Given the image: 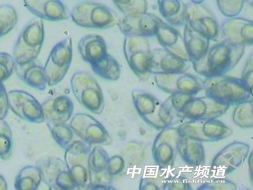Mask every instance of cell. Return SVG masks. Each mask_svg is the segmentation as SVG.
Masks as SVG:
<instances>
[{
  "label": "cell",
  "mask_w": 253,
  "mask_h": 190,
  "mask_svg": "<svg viewBox=\"0 0 253 190\" xmlns=\"http://www.w3.org/2000/svg\"><path fill=\"white\" fill-rule=\"evenodd\" d=\"M245 49L244 46L232 44L223 40L209 48L204 58L192 63V65L198 75L206 78L223 76L238 64Z\"/></svg>",
  "instance_id": "obj_1"
},
{
  "label": "cell",
  "mask_w": 253,
  "mask_h": 190,
  "mask_svg": "<svg viewBox=\"0 0 253 190\" xmlns=\"http://www.w3.org/2000/svg\"><path fill=\"white\" fill-rule=\"evenodd\" d=\"M165 102L176 116L189 120L217 119L230 107L208 96L197 97L195 95L173 94Z\"/></svg>",
  "instance_id": "obj_2"
},
{
  "label": "cell",
  "mask_w": 253,
  "mask_h": 190,
  "mask_svg": "<svg viewBox=\"0 0 253 190\" xmlns=\"http://www.w3.org/2000/svg\"><path fill=\"white\" fill-rule=\"evenodd\" d=\"M131 95L137 114L146 124L160 130L171 125L176 115L165 101L144 90H134Z\"/></svg>",
  "instance_id": "obj_3"
},
{
  "label": "cell",
  "mask_w": 253,
  "mask_h": 190,
  "mask_svg": "<svg viewBox=\"0 0 253 190\" xmlns=\"http://www.w3.org/2000/svg\"><path fill=\"white\" fill-rule=\"evenodd\" d=\"M204 90L208 97L229 106L253 100L252 93L241 78L225 75L206 78Z\"/></svg>",
  "instance_id": "obj_4"
},
{
  "label": "cell",
  "mask_w": 253,
  "mask_h": 190,
  "mask_svg": "<svg viewBox=\"0 0 253 190\" xmlns=\"http://www.w3.org/2000/svg\"><path fill=\"white\" fill-rule=\"evenodd\" d=\"M73 23L85 29H111L118 23V16L107 6L96 1H84L75 5L70 12Z\"/></svg>",
  "instance_id": "obj_5"
},
{
  "label": "cell",
  "mask_w": 253,
  "mask_h": 190,
  "mask_svg": "<svg viewBox=\"0 0 253 190\" xmlns=\"http://www.w3.org/2000/svg\"><path fill=\"white\" fill-rule=\"evenodd\" d=\"M45 39L43 20H32L20 33L13 49L12 57L17 65H23L37 60Z\"/></svg>",
  "instance_id": "obj_6"
},
{
  "label": "cell",
  "mask_w": 253,
  "mask_h": 190,
  "mask_svg": "<svg viewBox=\"0 0 253 190\" xmlns=\"http://www.w3.org/2000/svg\"><path fill=\"white\" fill-rule=\"evenodd\" d=\"M72 91L79 104L95 114L102 113L104 96L97 80L88 72L78 71L70 80Z\"/></svg>",
  "instance_id": "obj_7"
},
{
  "label": "cell",
  "mask_w": 253,
  "mask_h": 190,
  "mask_svg": "<svg viewBox=\"0 0 253 190\" xmlns=\"http://www.w3.org/2000/svg\"><path fill=\"white\" fill-rule=\"evenodd\" d=\"M91 145L83 140H75L65 150V161L77 189H88L90 185L89 154Z\"/></svg>",
  "instance_id": "obj_8"
},
{
  "label": "cell",
  "mask_w": 253,
  "mask_h": 190,
  "mask_svg": "<svg viewBox=\"0 0 253 190\" xmlns=\"http://www.w3.org/2000/svg\"><path fill=\"white\" fill-rule=\"evenodd\" d=\"M123 51L128 65L135 76L141 80H148L151 76L152 50L147 38L126 37Z\"/></svg>",
  "instance_id": "obj_9"
},
{
  "label": "cell",
  "mask_w": 253,
  "mask_h": 190,
  "mask_svg": "<svg viewBox=\"0 0 253 190\" xmlns=\"http://www.w3.org/2000/svg\"><path fill=\"white\" fill-rule=\"evenodd\" d=\"M179 136L201 142H217L233 135V130L217 119L189 120L177 127Z\"/></svg>",
  "instance_id": "obj_10"
},
{
  "label": "cell",
  "mask_w": 253,
  "mask_h": 190,
  "mask_svg": "<svg viewBox=\"0 0 253 190\" xmlns=\"http://www.w3.org/2000/svg\"><path fill=\"white\" fill-rule=\"evenodd\" d=\"M73 40L67 37L58 42L51 51L44 65L47 85H57L68 74L73 61Z\"/></svg>",
  "instance_id": "obj_11"
},
{
  "label": "cell",
  "mask_w": 253,
  "mask_h": 190,
  "mask_svg": "<svg viewBox=\"0 0 253 190\" xmlns=\"http://www.w3.org/2000/svg\"><path fill=\"white\" fill-rule=\"evenodd\" d=\"M69 124L76 136L89 145L109 146L112 143V138L105 127L88 114H76Z\"/></svg>",
  "instance_id": "obj_12"
},
{
  "label": "cell",
  "mask_w": 253,
  "mask_h": 190,
  "mask_svg": "<svg viewBox=\"0 0 253 190\" xmlns=\"http://www.w3.org/2000/svg\"><path fill=\"white\" fill-rule=\"evenodd\" d=\"M154 79L159 89L171 95H196L204 90V80L186 72L154 75Z\"/></svg>",
  "instance_id": "obj_13"
},
{
  "label": "cell",
  "mask_w": 253,
  "mask_h": 190,
  "mask_svg": "<svg viewBox=\"0 0 253 190\" xmlns=\"http://www.w3.org/2000/svg\"><path fill=\"white\" fill-rule=\"evenodd\" d=\"M37 166L42 173L43 182L51 190L77 189L65 160L59 157H50L40 160Z\"/></svg>",
  "instance_id": "obj_14"
},
{
  "label": "cell",
  "mask_w": 253,
  "mask_h": 190,
  "mask_svg": "<svg viewBox=\"0 0 253 190\" xmlns=\"http://www.w3.org/2000/svg\"><path fill=\"white\" fill-rule=\"evenodd\" d=\"M8 103L10 110L20 119L34 124L45 122L42 104L28 92L10 90Z\"/></svg>",
  "instance_id": "obj_15"
},
{
  "label": "cell",
  "mask_w": 253,
  "mask_h": 190,
  "mask_svg": "<svg viewBox=\"0 0 253 190\" xmlns=\"http://www.w3.org/2000/svg\"><path fill=\"white\" fill-rule=\"evenodd\" d=\"M187 5V24L211 40L218 42L221 38L220 25L211 11L202 4L189 3Z\"/></svg>",
  "instance_id": "obj_16"
},
{
  "label": "cell",
  "mask_w": 253,
  "mask_h": 190,
  "mask_svg": "<svg viewBox=\"0 0 253 190\" xmlns=\"http://www.w3.org/2000/svg\"><path fill=\"white\" fill-rule=\"evenodd\" d=\"M179 137L177 127L171 126L161 130L156 136L153 145L152 155L156 164L162 169L174 165Z\"/></svg>",
  "instance_id": "obj_17"
},
{
  "label": "cell",
  "mask_w": 253,
  "mask_h": 190,
  "mask_svg": "<svg viewBox=\"0 0 253 190\" xmlns=\"http://www.w3.org/2000/svg\"><path fill=\"white\" fill-rule=\"evenodd\" d=\"M250 146L243 142H233L215 155L212 160L211 170L221 174H229L240 167L248 158Z\"/></svg>",
  "instance_id": "obj_18"
},
{
  "label": "cell",
  "mask_w": 253,
  "mask_h": 190,
  "mask_svg": "<svg viewBox=\"0 0 253 190\" xmlns=\"http://www.w3.org/2000/svg\"><path fill=\"white\" fill-rule=\"evenodd\" d=\"M161 20L154 14L146 12L125 16L119 20L117 26L126 37L148 38L156 37Z\"/></svg>",
  "instance_id": "obj_19"
},
{
  "label": "cell",
  "mask_w": 253,
  "mask_h": 190,
  "mask_svg": "<svg viewBox=\"0 0 253 190\" xmlns=\"http://www.w3.org/2000/svg\"><path fill=\"white\" fill-rule=\"evenodd\" d=\"M220 31L224 40L232 44L244 47L253 45V20L238 16L227 18L220 26Z\"/></svg>",
  "instance_id": "obj_20"
},
{
  "label": "cell",
  "mask_w": 253,
  "mask_h": 190,
  "mask_svg": "<svg viewBox=\"0 0 253 190\" xmlns=\"http://www.w3.org/2000/svg\"><path fill=\"white\" fill-rule=\"evenodd\" d=\"M191 65L190 60L180 58L164 48H157L152 51L150 73L151 75L184 73Z\"/></svg>",
  "instance_id": "obj_21"
},
{
  "label": "cell",
  "mask_w": 253,
  "mask_h": 190,
  "mask_svg": "<svg viewBox=\"0 0 253 190\" xmlns=\"http://www.w3.org/2000/svg\"><path fill=\"white\" fill-rule=\"evenodd\" d=\"M25 7L41 20L62 21L68 20L70 12L61 0H23Z\"/></svg>",
  "instance_id": "obj_22"
},
{
  "label": "cell",
  "mask_w": 253,
  "mask_h": 190,
  "mask_svg": "<svg viewBox=\"0 0 253 190\" xmlns=\"http://www.w3.org/2000/svg\"><path fill=\"white\" fill-rule=\"evenodd\" d=\"M42 105L46 124L67 123L71 119L74 112L73 101L67 96L49 98Z\"/></svg>",
  "instance_id": "obj_23"
},
{
  "label": "cell",
  "mask_w": 253,
  "mask_h": 190,
  "mask_svg": "<svg viewBox=\"0 0 253 190\" xmlns=\"http://www.w3.org/2000/svg\"><path fill=\"white\" fill-rule=\"evenodd\" d=\"M162 48L184 60H188L183 36L174 26L161 20L156 34Z\"/></svg>",
  "instance_id": "obj_24"
},
{
  "label": "cell",
  "mask_w": 253,
  "mask_h": 190,
  "mask_svg": "<svg viewBox=\"0 0 253 190\" xmlns=\"http://www.w3.org/2000/svg\"><path fill=\"white\" fill-rule=\"evenodd\" d=\"M78 49L81 58L90 65L108 54L107 43L98 34H89L81 38Z\"/></svg>",
  "instance_id": "obj_25"
},
{
  "label": "cell",
  "mask_w": 253,
  "mask_h": 190,
  "mask_svg": "<svg viewBox=\"0 0 253 190\" xmlns=\"http://www.w3.org/2000/svg\"><path fill=\"white\" fill-rule=\"evenodd\" d=\"M15 72L20 80L31 88L43 91L47 86V77L44 67L37 60L23 65H17Z\"/></svg>",
  "instance_id": "obj_26"
},
{
  "label": "cell",
  "mask_w": 253,
  "mask_h": 190,
  "mask_svg": "<svg viewBox=\"0 0 253 190\" xmlns=\"http://www.w3.org/2000/svg\"><path fill=\"white\" fill-rule=\"evenodd\" d=\"M183 38L185 49L191 63L204 58L210 48L211 40L206 36L185 24Z\"/></svg>",
  "instance_id": "obj_27"
},
{
  "label": "cell",
  "mask_w": 253,
  "mask_h": 190,
  "mask_svg": "<svg viewBox=\"0 0 253 190\" xmlns=\"http://www.w3.org/2000/svg\"><path fill=\"white\" fill-rule=\"evenodd\" d=\"M177 153L190 166H202L206 162V152L202 142L187 137H179Z\"/></svg>",
  "instance_id": "obj_28"
},
{
  "label": "cell",
  "mask_w": 253,
  "mask_h": 190,
  "mask_svg": "<svg viewBox=\"0 0 253 190\" xmlns=\"http://www.w3.org/2000/svg\"><path fill=\"white\" fill-rule=\"evenodd\" d=\"M161 15L172 26L187 24V5L182 0H158Z\"/></svg>",
  "instance_id": "obj_29"
},
{
  "label": "cell",
  "mask_w": 253,
  "mask_h": 190,
  "mask_svg": "<svg viewBox=\"0 0 253 190\" xmlns=\"http://www.w3.org/2000/svg\"><path fill=\"white\" fill-rule=\"evenodd\" d=\"M43 182L38 166H26L20 169L15 177L14 187L17 190H37Z\"/></svg>",
  "instance_id": "obj_30"
},
{
  "label": "cell",
  "mask_w": 253,
  "mask_h": 190,
  "mask_svg": "<svg viewBox=\"0 0 253 190\" xmlns=\"http://www.w3.org/2000/svg\"><path fill=\"white\" fill-rule=\"evenodd\" d=\"M98 77L109 81H117L121 76V67L118 61L108 53L97 62L90 65Z\"/></svg>",
  "instance_id": "obj_31"
},
{
  "label": "cell",
  "mask_w": 253,
  "mask_h": 190,
  "mask_svg": "<svg viewBox=\"0 0 253 190\" xmlns=\"http://www.w3.org/2000/svg\"><path fill=\"white\" fill-rule=\"evenodd\" d=\"M51 132L54 141L64 150L67 149L75 141V135L70 124L67 123L60 124H46Z\"/></svg>",
  "instance_id": "obj_32"
},
{
  "label": "cell",
  "mask_w": 253,
  "mask_h": 190,
  "mask_svg": "<svg viewBox=\"0 0 253 190\" xmlns=\"http://www.w3.org/2000/svg\"><path fill=\"white\" fill-rule=\"evenodd\" d=\"M232 119L234 124L242 129L253 127V101H245L237 104L234 109Z\"/></svg>",
  "instance_id": "obj_33"
},
{
  "label": "cell",
  "mask_w": 253,
  "mask_h": 190,
  "mask_svg": "<svg viewBox=\"0 0 253 190\" xmlns=\"http://www.w3.org/2000/svg\"><path fill=\"white\" fill-rule=\"evenodd\" d=\"M109 155L101 146H96L89 154L88 164L91 176L98 175L107 172Z\"/></svg>",
  "instance_id": "obj_34"
},
{
  "label": "cell",
  "mask_w": 253,
  "mask_h": 190,
  "mask_svg": "<svg viewBox=\"0 0 253 190\" xmlns=\"http://www.w3.org/2000/svg\"><path fill=\"white\" fill-rule=\"evenodd\" d=\"M13 136L10 125L4 119H0V158L10 159L13 151Z\"/></svg>",
  "instance_id": "obj_35"
},
{
  "label": "cell",
  "mask_w": 253,
  "mask_h": 190,
  "mask_svg": "<svg viewBox=\"0 0 253 190\" xmlns=\"http://www.w3.org/2000/svg\"><path fill=\"white\" fill-rule=\"evenodd\" d=\"M18 21V13L12 5H0V38L8 34L16 26Z\"/></svg>",
  "instance_id": "obj_36"
},
{
  "label": "cell",
  "mask_w": 253,
  "mask_h": 190,
  "mask_svg": "<svg viewBox=\"0 0 253 190\" xmlns=\"http://www.w3.org/2000/svg\"><path fill=\"white\" fill-rule=\"evenodd\" d=\"M119 10L125 16L144 13L148 10L146 0H112Z\"/></svg>",
  "instance_id": "obj_37"
},
{
  "label": "cell",
  "mask_w": 253,
  "mask_h": 190,
  "mask_svg": "<svg viewBox=\"0 0 253 190\" xmlns=\"http://www.w3.org/2000/svg\"><path fill=\"white\" fill-rule=\"evenodd\" d=\"M218 10L226 18L238 16L244 8L245 0H216Z\"/></svg>",
  "instance_id": "obj_38"
},
{
  "label": "cell",
  "mask_w": 253,
  "mask_h": 190,
  "mask_svg": "<svg viewBox=\"0 0 253 190\" xmlns=\"http://www.w3.org/2000/svg\"><path fill=\"white\" fill-rule=\"evenodd\" d=\"M145 150L140 143H131L126 147L125 152L122 156L126 160V165H139L144 158Z\"/></svg>",
  "instance_id": "obj_39"
},
{
  "label": "cell",
  "mask_w": 253,
  "mask_h": 190,
  "mask_svg": "<svg viewBox=\"0 0 253 190\" xmlns=\"http://www.w3.org/2000/svg\"><path fill=\"white\" fill-rule=\"evenodd\" d=\"M16 62L8 53L0 52V82L8 80L15 71Z\"/></svg>",
  "instance_id": "obj_40"
},
{
  "label": "cell",
  "mask_w": 253,
  "mask_h": 190,
  "mask_svg": "<svg viewBox=\"0 0 253 190\" xmlns=\"http://www.w3.org/2000/svg\"><path fill=\"white\" fill-rule=\"evenodd\" d=\"M237 185L232 181L225 178L213 179L201 185L198 190H235Z\"/></svg>",
  "instance_id": "obj_41"
},
{
  "label": "cell",
  "mask_w": 253,
  "mask_h": 190,
  "mask_svg": "<svg viewBox=\"0 0 253 190\" xmlns=\"http://www.w3.org/2000/svg\"><path fill=\"white\" fill-rule=\"evenodd\" d=\"M126 167V160L122 155H116L109 157L108 161L107 173L109 177H114L124 172Z\"/></svg>",
  "instance_id": "obj_42"
},
{
  "label": "cell",
  "mask_w": 253,
  "mask_h": 190,
  "mask_svg": "<svg viewBox=\"0 0 253 190\" xmlns=\"http://www.w3.org/2000/svg\"><path fill=\"white\" fill-rule=\"evenodd\" d=\"M192 185L187 179L184 177H172L165 180L163 190H190Z\"/></svg>",
  "instance_id": "obj_43"
},
{
  "label": "cell",
  "mask_w": 253,
  "mask_h": 190,
  "mask_svg": "<svg viewBox=\"0 0 253 190\" xmlns=\"http://www.w3.org/2000/svg\"><path fill=\"white\" fill-rule=\"evenodd\" d=\"M242 80L245 82L247 88L253 94V55L251 53V56L248 57L245 68H244Z\"/></svg>",
  "instance_id": "obj_44"
},
{
  "label": "cell",
  "mask_w": 253,
  "mask_h": 190,
  "mask_svg": "<svg viewBox=\"0 0 253 190\" xmlns=\"http://www.w3.org/2000/svg\"><path fill=\"white\" fill-rule=\"evenodd\" d=\"M165 180L156 177H144L142 178L139 185V190H163Z\"/></svg>",
  "instance_id": "obj_45"
},
{
  "label": "cell",
  "mask_w": 253,
  "mask_h": 190,
  "mask_svg": "<svg viewBox=\"0 0 253 190\" xmlns=\"http://www.w3.org/2000/svg\"><path fill=\"white\" fill-rule=\"evenodd\" d=\"M9 110L8 93L4 83L0 82V119H5Z\"/></svg>",
  "instance_id": "obj_46"
},
{
  "label": "cell",
  "mask_w": 253,
  "mask_h": 190,
  "mask_svg": "<svg viewBox=\"0 0 253 190\" xmlns=\"http://www.w3.org/2000/svg\"><path fill=\"white\" fill-rule=\"evenodd\" d=\"M87 190H116V188H113L111 185H105V184H93L90 185Z\"/></svg>",
  "instance_id": "obj_47"
},
{
  "label": "cell",
  "mask_w": 253,
  "mask_h": 190,
  "mask_svg": "<svg viewBox=\"0 0 253 190\" xmlns=\"http://www.w3.org/2000/svg\"><path fill=\"white\" fill-rule=\"evenodd\" d=\"M8 189L7 181L2 175L0 174V190H7Z\"/></svg>",
  "instance_id": "obj_48"
},
{
  "label": "cell",
  "mask_w": 253,
  "mask_h": 190,
  "mask_svg": "<svg viewBox=\"0 0 253 190\" xmlns=\"http://www.w3.org/2000/svg\"><path fill=\"white\" fill-rule=\"evenodd\" d=\"M204 1L205 0H190L191 3L196 4H203V2H204Z\"/></svg>",
  "instance_id": "obj_49"
},
{
  "label": "cell",
  "mask_w": 253,
  "mask_h": 190,
  "mask_svg": "<svg viewBox=\"0 0 253 190\" xmlns=\"http://www.w3.org/2000/svg\"><path fill=\"white\" fill-rule=\"evenodd\" d=\"M78 1H84V0H78Z\"/></svg>",
  "instance_id": "obj_50"
}]
</instances>
